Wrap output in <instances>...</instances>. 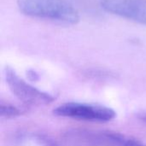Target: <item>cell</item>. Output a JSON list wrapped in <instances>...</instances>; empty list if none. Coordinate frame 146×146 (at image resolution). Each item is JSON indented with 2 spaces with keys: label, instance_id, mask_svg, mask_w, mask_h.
Here are the masks:
<instances>
[{
  "label": "cell",
  "instance_id": "7",
  "mask_svg": "<svg viewBox=\"0 0 146 146\" xmlns=\"http://www.w3.org/2000/svg\"><path fill=\"white\" fill-rule=\"evenodd\" d=\"M137 117L139 121H141L143 123L146 124V111H142V112L138 113Z\"/></svg>",
  "mask_w": 146,
  "mask_h": 146
},
{
  "label": "cell",
  "instance_id": "8",
  "mask_svg": "<svg viewBox=\"0 0 146 146\" xmlns=\"http://www.w3.org/2000/svg\"><path fill=\"white\" fill-rule=\"evenodd\" d=\"M27 74H28V77H29L31 80H37V79L38 78V74H37L34 70H29V71L27 72Z\"/></svg>",
  "mask_w": 146,
  "mask_h": 146
},
{
  "label": "cell",
  "instance_id": "6",
  "mask_svg": "<svg viewBox=\"0 0 146 146\" xmlns=\"http://www.w3.org/2000/svg\"><path fill=\"white\" fill-rule=\"evenodd\" d=\"M0 114L3 118L11 119L21 115V110L9 103L2 101L0 104Z\"/></svg>",
  "mask_w": 146,
  "mask_h": 146
},
{
  "label": "cell",
  "instance_id": "2",
  "mask_svg": "<svg viewBox=\"0 0 146 146\" xmlns=\"http://www.w3.org/2000/svg\"><path fill=\"white\" fill-rule=\"evenodd\" d=\"M63 138L73 146H146L134 138L104 130L71 129L64 133Z\"/></svg>",
  "mask_w": 146,
  "mask_h": 146
},
{
  "label": "cell",
  "instance_id": "4",
  "mask_svg": "<svg viewBox=\"0 0 146 146\" xmlns=\"http://www.w3.org/2000/svg\"><path fill=\"white\" fill-rule=\"evenodd\" d=\"M4 75L6 83L11 92L25 104L40 106L50 104L55 100V98L50 93L28 84L10 67H6Z\"/></svg>",
  "mask_w": 146,
  "mask_h": 146
},
{
  "label": "cell",
  "instance_id": "1",
  "mask_svg": "<svg viewBox=\"0 0 146 146\" xmlns=\"http://www.w3.org/2000/svg\"><path fill=\"white\" fill-rule=\"evenodd\" d=\"M20 11L30 17L49 20L66 25L80 20L77 9L67 0H16Z\"/></svg>",
  "mask_w": 146,
  "mask_h": 146
},
{
  "label": "cell",
  "instance_id": "3",
  "mask_svg": "<svg viewBox=\"0 0 146 146\" xmlns=\"http://www.w3.org/2000/svg\"><path fill=\"white\" fill-rule=\"evenodd\" d=\"M53 113L60 117L92 122H109L116 116L115 111L107 106L77 102L62 104Z\"/></svg>",
  "mask_w": 146,
  "mask_h": 146
},
{
  "label": "cell",
  "instance_id": "5",
  "mask_svg": "<svg viewBox=\"0 0 146 146\" xmlns=\"http://www.w3.org/2000/svg\"><path fill=\"white\" fill-rule=\"evenodd\" d=\"M109 13L146 25V0H100Z\"/></svg>",
  "mask_w": 146,
  "mask_h": 146
}]
</instances>
